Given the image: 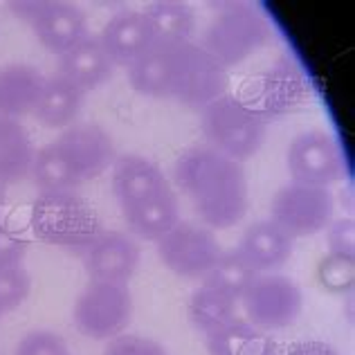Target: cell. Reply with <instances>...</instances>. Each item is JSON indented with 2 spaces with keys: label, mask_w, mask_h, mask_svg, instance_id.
I'll use <instances>...</instances> for the list:
<instances>
[{
  "label": "cell",
  "mask_w": 355,
  "mask_h": 355,
  "mask_svg": "<svg viewBox=\"0 0 355 355\" xmlns=\"http://www.w3.org/2000/svg\"><path fill=\"white\" fill-rule=\"evenodd\" d=\"M243 306L252 326L279 331L297 322L304 306V295L293 279L268 275L254 279L250 291L243 295Z\"/></svg>",
  "instance_id": "obj_10"
},
{
  "label": "cell",
  "mask_w": 355,
  "mask_h": 355,
  "mask_svg": "<svg viewBox=\"0 0 355 355\" xmlns=\"http://www.w3.org/2000/svg\"><path fill=\"white\" fill-rule=\"evenodd\" d=\"M32 279L23 268H0V313L21 306L30 295Z\"/></svg>",
  "instance_id": "obj_30"
},
{
  "label": "cell",
  "mask_w": 355,
  "mask_h": 355,
  "mask_svg": "<svg viewBox=\"0 0 355 355\" xmlns=\"http://www.w3.org/2000/svg\"><path fill=\"white\" fill-rule=\"evenodd\" d=\"M16 355H70V349L57 333L32 331L18 342Z\"/></svg>",
  "instance_id": "obj_31"
},
{
  "label": "cell",
  "mask_w": 355,
  "mask_h": 355,
  "mask_svg": "<svg viewBox=\"0 0 355 355\" xmlns=\"http://www.w3.org/2000/svg\"><path fill=\"white\" fill-rule=\"evenodd\" d=\"M83 92L77 83L65 79L63 74H54V77L45 79L43 92L39 97V104L34 108V115L39 124L45 128H63L70 126L83 106Z\"/></svg>",
  "instance_id": "obj_22"
},
{
  "label": "cell",
  "mask_w": 355,
  "mask_h": 355,
  "mask_svg": "<svg viewBox=\"0 0 355 355\" xmlns=\"http://www.w3.org/2000/svg\"><path fill=\"white\" fill-rule=\"evenodd\" d=\"M32 180L41 193H54V191H74L81 184L77 173L72 171L70 162L65 160L57 144L43 146L39 153H34L32 162Z\"/></svg>",
  "instance_id": "obj_25"
},
{
  "label": "cell",
  "mask_w": 355,
  "mask_h": 355,
  "mask_svg": "<svg viewBox=\"0 0 355 355\" xmlns=\"http://www.w3.org/2000/svg\"><path fill=\"white\" fill-rule=\"evenodd\" d=\"M200 126L211 148L243 162L254 155L266 139L268 119L236 95H223L202 108Z\"/></svg>",
  "instance_id": "obj_3"
},
{
  "label": "cell",
  "mask_w": 355,
  "mask_h": 355,
  "mask_svg": "<svg viewBox=\"0 0 355 355\" xmlns=\"http://www.w3.org/2000/svg\"><path fill=\"white\" fill-rule=\"evenodd\" d=\"M259 335L261 333L250 322H243L236 317V320L207 335V351L209 355H245Z\"/></svg>",
  "instance_id": "obj_28"
},
{
  "label": "cell",
  "mask_w": 355,
  "mask_h": 355,
  "mask_svg": "<svg viewBox=\"0 0 355 355\" xmlns=\"http://www.w3.org/2000/svg\"><path fill=\"white\" fill-rule=\"evenodd\" d=\"M104 355H169L160 342L142 335H117L108 342Z\"/></svg>",
  "instance_id": "obj_33"
},
{
  "label": "cell",
  "mask_w": 355,
  "mask_h": 355,
  "mask_svg": "<svg viewBox=\"0 0 355 355\" xmlns=\"http://www.w3.org/2000/svg\"><path fill=\"white\" fill-rule=\"evenodd\" d=\"M128 230L144 241H160L180 223V200L173 189H166L124 211Z\"/></svg>",
  "instance_id": "obj_21"
},
{
  "label": "cell",
  "mask_w": 355,
  "mask_h": 355,
  "mask_svg": "<svg viewBox=\"0 0 355 355\" xmlns=\"http://www.w3.org/2000/svg\"><path fill=\"white\" fill-rule=\"evenodd\" d=\"M74 326L90 340H113L133 317V295L121 284L90 282L74 304Z\"/></svg>",
  "instance_id": "obj_5"
},
{
  "label": "cell",
  "mask_w": 355,
  "mask_h": 355,
  "mask_svg": "<svg viewBox=\"0 0 355 355\" xmlns=\"http://www.w3.org/2000/svg\"><path fill=\"white\" fill-rule=\"evenodd\" d=\"M257 277L259 272H254V270L248 266V261L234 250V252H227V254L223 252L220 259L214 263V268L202 277L205 279L202 286H209L214 291H218L220 295L239 302V299H243V295L250 291V286L254 284Z\"/></svg>",
  "instance_id": "obj_26"
},
{
  "label": "cell",
  "mask_w": 355,
  "mask_h": 355,
  "mask_svg": "<svg viewBox=\"0 0 355 355\" xmlns=\"http://www.w3.org/2000/svg\"><path fill=\"white\" fill-rule=\"evenodd\" d=\"M142 14L151 23L155 41L160 43H187L193 34V12L178 0H157V3L148 5Z\"/></svg>",
  "instance_id": "obj_24"
},
{
  "label": "cell",
  "mask_w": 355,
  "mask_h": 355,
  "mask_svg": "<svg viewBox=\"0 0 355 355\" xmlns=\"http://www.w3.org/2000/svg\"><path fill=\"white\" fill-rule=\"evenodd\" d=\"M173 178L189 196L200 220L211 230H227L248 211V180L241 162L211 146H191L178 157Z\"/></svg>",
  "instance_id": "obj_1"
},
{
  "label": "cell",
  "mask_w": 355,
  "mask_h": 355,
  "mask_svg": "<svg viewBox=\"0 0 355 355\" xmlns=\"http://www.w3.org/2000/svg\"><path fill=\"white\" fill-rule=\"evenodd\" d=\"M272 36V25L266 14L252 3L227 5L205 32L202 48L223 68H232L259 52Z\"/></svg>",
  "instance_id": "obj_4"
},
{
  "label": "cell",
  "mask_w": 355,
  "mask_h": 355,
  "mask_svg": "<svg viewBox=\"0 0 355 355\" xmlns=\"http://www.w3.org/2000/svg\"><path fill=\"white\" fill-rule=\"evenodd\" d=\"M178 45L155 41L142 57L128 65L130 86L146 97H171Z\"/></svg>",
  "instance_id": "obj_20"
},
{
  "label": "cell",
  "mask_w": 355,
  "mask_h": 355,
  "mask_svg": "<svg viewBox=\"0 0 355 355\" xmlns=\"http://www.w3.org/2000/svg\"><path fill=\"white\" fill-rule=\"evenodd\" d=\"M0 315H3V313H0Z\"/></svg>",
  "instance_id": "obj_38"
},
{
  "label": "cell",
  "mask_w": 355,
  "mask_h": 355,
  "mask_svg": "<svg viewBox=\"0 0 355 355\" xmlns=\"http://www.w3.org/2000/svg\"><path fill=\"white\" fill-rule=\"evenodd\" d=\"M335 198L329 187L291 182L277 191L272 200V223L291 239L313 236L331 225Z\"/></svg>",
  "instance_id": "obj_7"
},
{
  "label": "cell",
  "mask_w": 355,
  "mask_h": 355,
  "mask_svg": "<svg viewBox=\"0 0 355 355\" xmlns=\"http://www.w3.org/2000/svg\"><path fill=\"white\" fill-rule=\"evenodd\" d=\"M157 254L178 277L200 279L220 259L223 250L211 230L180 220L169 234L157 241Z\"/></svg>",
  "instance_id": "obj_8"
},
{
  "label": "cell",
  "mask_w": 355,
  "mask_h": 355,
  "mask_svg": "<svg viewBox=\"0 0 355 355\" xmlns=\"http://www.w3.org/2000/svg\"><path fill=\"white\" fill-rule=\"evenodd\" d=\"M293 250L295 239L288 236L277 223L259 220L245 230L236 252L254 272H266V270L282 268L293 257Z\"/></svg>",
  "instance_id": "obj_17"
},
{
  "label": "cell",
  "mask_w": 355,
  "mask_h": 355,
  "mask_svg": "<svg viewBox=\"0 0 355 355\" xmlns=\"http://www.w3.org/2000/svg\"><path fill=\"white\" fill-rule=\"evenodd\" d=\"M166 189H171L166 175L146 157L130 153L119 155L113 162V191L124 211Z\"/></svg>",
  "instance_id": "obj_14"
},
{
  "label": "cell",
  "mask_w": 355,
  "mask_h": 355,
  "mask_svg": "<svg viewBox=\"0 0 355 355\" xmlns=\"http://www.w3.org/2000/svg\"><path fill=\"white\" fill-rule=\"evenodd\" d=\"M54 144L81 182L95 180L117 160L113 139L97 124H74Z\"/></svg>",
  "instance_id": "obj_11"
},
{
  "label": "cell",
  "mask_w": 355,
  "mask_h": 355,
  "mask_svg": "<svg viewBox=\"0 0 355 355\" xmlns=\"http://www.w3.org/2000/svg\"><path fill=\"white\" fill-rule=\"evenodd\" d=\"M189 320L196 329L209 335L236 320V302L209 286H200L189 299Z\"/></svg>",
  "instance_id": "obj_27"
},
{
  "label": "cell",
  "mask_w": 355,
  "mask_h": 355,
  "mask_svg": "<svg viewBox=\"0 0 355 355\" xmlns=\"http://www.w3.org/2000/svg\"><path fill=\"white\" fill-rule=\"evenodd\" d=\"M245 355H279V347L270 338H266V335H259L252 342V347L245 351Z\"/></svg>",
  "instance_id": "obj_36"
},
{
  "label": "cell",
  "mask_w": 355,
  "mask_h": 355,
  "mask_svg": "<svg viewBox=\"0 0 355 355\" xmlns=\"http://www.w3.org/2000/svg\"><path fill=\"white\" fill-rule=\"evenodd\" d=\"M34 144L18 119L0 117V184L25 180L32 171Z\"/></svg>",
  "instance_id": "obj_23"
},
{
  "label": "cell",
  "mask_w": 355,
  "mask_h": 355,
  "mask_svg": "<svg viewBox=\"0 0 355 355\" xmlns=\"http://www.w3.org/2000/svg\"><path fill=\"white\" fill-rule=\"evenodd\" d=\"M32 27L43 48L54 54H65L88 36L86 16L81 9L70 3H54V0H45L41 12L32 21Z\"/></svg>",
  "instance_id": "obj_16"
},
{
  "label": "cell",
  "mask_w": 355,
  "mask_h": 355,
  "mask_svg": "<svg viewBox=\"0 0 355 355\" xmlns=\"http://www.w3.org/2000/svg\"><path fill=\"white\" fill-rule=\"evenodd\" d=\"M308 95V79L304 70L291 59L277 61L257 81V101L250 104L266 119L295 110Z\"/></svg>",
  "instance_id": "obj_13"
},
{
  "label": "cell",
  "mask_w": 355,
  "mask_h": 355,
  "mask_svg": "<svg viewBox=\"0 0 355 355\" xmlns=\"http://www.w3.org/2000/svg\"><path fill=\"white\" fill-rule=\"evenodd\" d=\"M5 207V184H0V211Z\"/></svg>",
  "instance_id": "obj_37"
},
{
  "label": "cell",
  "mask_w": 355,
  "mask_h": 355,
  "mask_svg": "<svg viewBox=\"0 0 355 355\" xmlns=\"http://www.w3.org/2000/svg\"><path fill=\"white\" fill-rule=\"evenodd\" d=\"M30 243L23 234L0 218V268H21L27 257Z\"/></svg>",
  "instance_id": "obj_32"
},
{
  "label": "cell",
  "mask_w": 355,
  "mask_h": 355,
  "mask_svg": "<svg viewBox=\"0 0 355 355\" xmlns=\"http://www.w3.org/2000/svg\"><path fill=\"white\" fill-rule=\"evenodd\" d=\"M99 41L104 45L110 61L115 65H126L128 68L130 63L137 57H142L155 43V36L151 30V23L146 21L142 12L124 9V12H117L104 25Z\"/></svg>",
  "instance_id": "obj_15"
},
{
  "label": "cell",
  "mask_w": 355,
  "mask_h": 355,
  "mask_svg": "<svg viewBox=\"0 0 355 355\" xmlns=\"http://www.w3.org/2000/svg\"><path fill=\"white\" fill-rule=\"evenodd\" d=\"M355 261L353 259H342L329 254L322 259L320 268H317V279L324 291L333 295H347L353 291L355 284Z\"/></svg>",
  "instance_id": "obj_29"
},
{
  "label": "cell",
  "mask_w": 355,
  "mask_h": 355,
  "mask_svg": "<svg viewBox=\"0 0 355 355\" xmlns=\"http://www.w3.org/2000/svg\"><path fill=\"white\" fill-rule=\"evenodd\" d=\"M115 72V63L110 61L99 36H86L74 48H70L65 54H61L59 74L86 92L95 90L101 83L108 81Z\"/></svg>",
  "instance_id": "obj_18"
},
{
  "label": "cell",
  "mask_w": 355,
  "mask_h": 355,
  "mask_svg": "<svg viewBox=\"0 0 355 355\" xmlns=\"http://www.w3.org/2000/svg\"><path fill=\"white\" fill-rule=\"evenodd\" d=\"M288 171L293 182L329 187L347 173V162L335 137L324 130H306L288 148Z\"/></svg>",
  "instance_id": "obj_9"
},
{
  "label": "cell",
  "mask_w": 355,
  "mask_h": 355,
  "mask_svg": "<svg viewBox=\"0 0 355 355\" xmlns=\"http://www.w3.org/2000/svg\"><path fill=\"white\" fill-rule=\"evenodd\" d=\"M329 248H331V254L355 261V223H353V218L335 220L329 227Z\"/></svg>",
  "instance_id": "obj_34"
},
{
  "label": "cell",
  "mask_w": 355,
  "mask_h": 355,
  "mask_svg": "<svg viewBox=\"0 0 355 355\" xmlns=\"http://www.w3.org/2000/svg\"><path fill=\"white\" fill-rule=\"evenodd\" d=\"M45 86V77L27 63H9L0 68V117L18 119L34 113Z\"/></svg>",
  "instance_id": "obj_19"
},
{
  "label": "cell",
  "mask_w": 355,
  "mask_h": 355,
  "mask_svg": "<svg viewBox=\"0 0 355 355\" xmlns=\"http://www.w3.org/2000/svg\"><path fill=\"white\" fill-rule=\"evenodd\" d=\"M227 70L198 43H180L175 48V70L171 97L189 108H205L225 95Z\"/></svg>",
  "instance_id": "obj_6"
},
{
  "label": "cell",
  "mask_w": 355,
  "mask_h": 355,
  "mask_svg": "<svg viewBox=\"0 0 355 355\" xmlns=\"http://www.w3.org/2000/svg\"><path fill=\"white\" fill-rule=\"evenodd\" d=\"M139 257L142 252L135 239L124 232H101L83 254V263L92 282L126 286L139 266Z\"/></svg>",
  "instance_id": "obj_12"
},
{
  "label": "cell",
  "mask_w": 355,
  "mask_h": 355,
  "mask_svg": "<svg viewBox=\"0 0 355 355\" xmlns=\"http://www.w3.org/2000/svg\"><path fill=\"white\" fill-rule=\"evenodd\" d=\"M32 230L48 245L86 254L101 234V220L81 196L74 191H54L41 193L34 200Z\"/></svg>",
  "instance_id": "obj_2"
},
{
  "label": "cell",
  "mask_w": 355,
  "mask_h": 355,
  "mask_svg": "<svg viewBox=\"0 0 355 355\" xmlns=\"http://www.w3.org/2000/svg\"><path fill=\"white\" fill-rule=\"evenodd\" d=\"M286 355H338L331 344L320 342V340H306V342H297L288 349Z\"/></svg>",
  "instance_id": "obj_35"
}]
</instances>
